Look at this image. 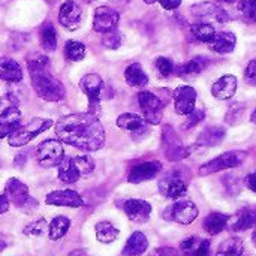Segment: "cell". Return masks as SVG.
Returning a JSON list of instances; mask_svg holds the SVG:
<instances>
[{"label":"cell","instance_id":"29","mask_svg":"<svg viewBox=\"0 0 256 256\" xmlns=\"http://www.w3.org/2000/svg\"><path fill=\"white\" fill-rule=\"evenodd\" d=\"M252 226H256V207H248L243 208L238 213V218L236 224L232 225L234 231H246Z\"/></svg>","mask_w":256,"mask_h":256},{"label":"cell","instance_id":"51","mask_svg":"<svg viewBox=\"0 0 256 256\" xmlns=\"http://www.w3.org/2000/svg\"><path fill=\"white\" fill-rule=\"evenodd\" d=\"M144 2H146V3H147V4H152V3H154V2H156V0H144Z\"/></svg>","mask_w":256,"mask_h":256},{"label":"cell","instance_id":"4","mask_svg":"<svg viewBox=\"0 0 256 256\" xmlns=\"http://www.w3.org/2000/svg\"><path fill=\"white\" fill-rule=\"evenodd\" d=\"M51 126H52V120L50 118H40V117L32 118L28 123L21 124L15 132H12L8 138V142L12 147H22L28 144L32 140H34L38 135L48 130Z\"/></svg>","mask_w":256,"mask_h":256},{"label":"cell","instance_id":"46","mask_svg":"<svg viewBox=\"0 0 256 256\" xmlns=\"http://www.w3.org/2000/svg\"><path fill=\"white\" fill-rule=\"evenodd\" d=\"M244 184H246V188H249L252 192H256V171L255 172H252V174H249V176L244 178Z\"/></svg>","mask_w":256,"mask_h":256},{"label":"cell","instance_id":"3","mask_svg":"<svg viewBox=\"0 0 256 256\" xmlns=\"http://www.w3.org/2000/svg\"><path fill=\"white\" fill-rule=\"evenodd\" d=\"M94 170V162L90 156H74V158H64L58 164V180L72 184L76 183L81 177L92 174Z\"/></svg>","mask_w":256,"mask_h":256},{"label":"cell","instance_id":"8","mask_svg":"<svg viewBox=\"0 0 256 256\" xmlns=\"http://www.w3.org/2000/svg\"><path fill=\"white\" fill-rule=\"evenodd\" d=\"M80 87L88 98V111H90V114L96 116V111H99L100 93H102V88H104L102 78L99 75H96V74H87V75H84L81 78Z\"/></svg>","mask_w":256,"mask_h":256},{"label":"cell","instance_id":"23","mask_svg":"<svg viewBox=\"0 0 256 256\" xmlns=\"http://www.w3.org/2000/svg\"><path fill=\"white\" fill-rule=\"evenodd\" d=\"M147 248H148V240H147V237H146L142 232L136 231V232H134V234L129 237V240H128V243H126V246H124V249H123V256L142 255V254L147 250Z\"/></svg>","mask_w":256,"mask_h":256},{"label":"cell","instance_id":"40","mask_svg":"<svg viewBox=\"0 0 256 256\" xmlns=\"http://www.w3.org/2000/svg\"><path fill=\"white\" fill-rule=\"evenodd\" d=\"M156 68H158V70H159V74L162 76H170L176 69L174 63L166 57H158L156 58Z\"/></svg>","mask_w":256,"mask_h":256},{"label":"cell","instance_id":"5","mask_svg":"<svg viewBox=\"0 0 256 256\" xmlns=\"http://www.w3.org/2000/svg\"><path fill=\"white\" fill-rule=\"evenodd\" d=\"M4 195L8 196L9 202L18 208L30 212L32 208L38 207V201L30 198L28 188L18 178H9L4 188Z\"/></svg>","mask_w":256,"mask_h":256},{"label":"cell","instance_id":"17","mask_svg":"<svg viewBox=\"0 0 256 256\" xmlns=\"http://www.w3.org/2000/svg\"><path fill=\"white\" fill-rule=\"evenodd\" d=\"M164 140H165V144H166V158L170 160H182V159L189 156V150L182 144L177 134L170 126L165 128Z\"/></svg>","mask_w":256,"mask_h":256},{"label":"cell","instance_id":"11","mask_svg":"<svg viewBox=\"0 0 256 256\" xmlns=\"http://www.w3.org/2000/svg\"><path fill=\"white\" fill-rule=\"evenodd\" d=\"M118 21H120L118 12H116L112 8L100 6L94 10L93 28L99 33H106V32L116 30Z\"/></svg>","mask_w":256,"mask_h":256},{"label":"cell","instance_id":"21","mask_svg":"<svg viewBox=\"0 0 256 256\" xmlns=\"http://www.w3.org/2000/svg\"><path fill=\"white\" fill-rule=\"evenodd\" d=\"M0 80L6 82H20L22 80V69L21 66L10 57L0 58Z\"/></svg>","mask_w":256,"mask_h":256},{"label":"cell","instance_id":"9","mask_svg":"<svg viewBox=\"0 0 256 256\" xmlns=\"http://www.w3.org/2000/svg\"><path fill=\"white\" fill-rule=\"evenodd\" d=\"M138 102L144 114V120L150 124H159L162 120V100L152 92H141L138 93Z\"/></svg>","mask_w":256,"mask_h":256},{"label":"cell","instance_id":"20","mask_svg":"<svg viewBox=\"0 0 256 256\" xmlns=\"http://www.w3.org/2000/svg\"><path fill=\"white\" fill-rule=\"evenodd\" d=\"M159 190L162 195L171 200H177L183 196L188 190V184L180 178V177H165L159 183Z\"/></svg>","mask_w":256,"mask_h":256},{"label":"cell","instance_id":"41","mask_svg":"<svg viewBox=\"0 0 256 256\" xmlns=\"http://www.w3.org/2000/svg\"><path fill=\"white\" fill-rule=\"evenodd\" d=\"M204 111L202 110H194L192 112H189L186 116V122L183 124V129H190L194 126H196L198 123H201L204 120Z\"/></svg>","mask_w":256,"mask_h":256},{"label":"cell","instance_id":"7","mask_svg":"<svg viewBox=\"0 0 256 256\" xmlns=\"http://www.w3.org/2000/svg\"><path fill=\"white\" fill-rule=\"evenodd\" d=\"M246 153L244 152H226L214 159H212L210 162L204 164L200 168V176H208V174H214L224 170H230V168H236L238 165H242V162L244 160Z\"/></svg>","mask_w":256,"mask_h":256},{"label":"cell","instance_id":"36","mask_svg":"<svg viewBox=\"0 0 256 256\" xmlns=\"http://www.w3.org/2000/svg\"><path fill=\"white\" fill-rule=\"evenodd\" d=\"M237 8L243 15L244 21L256 22V0H240Z\"/></svg>","mask_w":256,"mask_h":256},{"label":"cell","instance_id":"27","mask_svg":"<svg viewBox=\"0 0 256 256\" xmlns=\"http://www.w3.org/2000/svg\"><path fill=\"white\" fill-rule=\"evenodd\" d=\"M144 124H146V120L141 116L134 114V112H124L117 118V126L129 132H138L144 128Z\"/></svg>","mask_w":256,"mask_h":256},{"label":"cell","instance_id":"1","mask_svg":"<svg viewBox=\"0 0 256 256\" xmlns=\"http://www.w3.org/2000/svg\"><path fill=\"white\" fill-rule=\"evenodd\" d=\"M56 135L62 142L84 152L100 150L105 144V130L94 114H69L56 123Z\"/></svg>","mask_w":256,"mask_h":256},{"label":"cell","instance_id":"48","mask_svg":"<svg viewBox=\"0 0 256 256\" xmlns=\"http://www.w3.org/2000/svg\"><path fill=\"white\" fill-rule=\"evenodd\" d=\"M9 206H10V202H9L8 196L4 194H0V214L6 213L9 210Z\"/></svg>","mask_w":256,"mask_h":256},{"label":"cell","instance_id":"2","mask_svg":"<svg viewBox=\"0 0 256 256\" xmlns=\"http://www.w3.org/2000/svg\"><path fill=\"white\" fill-rule=\"evenodd\" d=\"M27 68L30 72L32 84L36 94L48 102H58L66 96V88L60 80H57L48 70V58L42 54H36L28 58Z\"/></svg>","mask_w":256,"mask_h":256},{"label":"cell","instance_id":"45","mask_svg":"<svg viewBox=\"0 0 256 256\" xmlns=\"http://www.w3.org/2000/svg\"><path fill=\"white\" fill-rule=\"evenodd\" d=\"M152 256H178V252L172 248H160V249L154 250Z\"/></svg>","mask_w":256,"mask_h":256},{"label":"cell","instance_id":"18","mask_svg":"<svg viewBox=\"0 0 256 256\" xmlns=\"http://www.w3.org/2000/svg\"><path fill=\"white\" fill-rule=\"evenodd\" d=\"M162 170V165L160 162H144V164H140L132 168L128 180L129 183H134V184H138V183H142V182H147V180H152Z\"/></svg>","mask_w":256,"mask_h":256},{"label":"cell","instance_id":"22","mask_svg":"<svg viewBox=\"0 0 256 256\" xmlns=\"http://www.w3.org/2000/svg\"><path fill=\"white\" fill-rule=\"evenodd\" d=\"M236 44H237V38L234 33L231 32H220V33H216L214 38L208 42L210 48L219 54H228L231 51H234L236 48Z\"/></svg>","mask_w":256,"mask_h":256},{"label":"cell","instance_id":"16","mask_svg":"<svg viewBox=\"0 0 256 256\" xmlns=\"http://www.w3.org/2000/svg\"><path fill=\"white\" fill-rule=\"evenodd\" d=\"M123 210L126 216L135 224H144L148 220L152 213V206L142 200H129L124 202Z\"/></svg>","mask_w":256,"mask_h":256},{"label":"cell","instance_id":"32","mask_svg":"<svg viewBox=\"0 0 256 256\" xmlns=\"http://www.w3.org/2000/svg\"><path fill=\"white\" fill-rule=\"evenodd\" d=\"M207 66V60L204 57H196L194 60H189L188 63H183L182 66H178L177 69V74L180 76H184V75H196V74H201Z\"/></svg>","mask_w":256,"mask_h":256},{"label":"cell","instance_id":"44","mask_svg":"<svg viewBox=\"0 0 256 256\" xmlns=\"http://www.w3.org/2000/svg\"><path fill=\"white\" fill-rule=\"evenodd\" d=\"M160 4H162V8L164 9H166V10H174V9H177L180 4H182V0H158Z\"/></svg>","mask_w":256,"mask_h":256},{"label":"cell","instance_id":"30","mask_svg":"<svg viewBox=\"0 0 256 256\" xmlns=\"http://www.w3.org/2000/svg\"><path fill=\"white\" fill-rule=\"evenodd\" d=\"M243 252H244L243 240L234 237V238L225 240V242L219 246L216 256H243Z\"/></svg>","mask_w":256,"mask_h":256},{"label":"cell","instance_id":"15","mask_svg":"<svg viewBox=\"0 0 256 256\" xmlns=\"http://www.w3.org/2000/svg\"><path fill=\"white\" fill-rule=\"evenodd\" d=\"M21 120H22L21 111L15 105L8 106L0 114V140L15 132L21 126Z\"/></svg>","mask_w":256,"mask_h":256},{"label":"cell","instance_id":"39","mask_svg":"<svg viewBox=\"0 0 256 256\" xmlns=\"http://www.w3.org/2000/svg\"><path fill=\"white\" fill-rule=\"evenodd\" d=\"M102 44H104L106 48H110V50H117V48L122 45V36H120V33L116 32V30L106 32V33H104Z\"/></svg>","mask_w":256,"mask_h":256},{"label":"cell","instance_id":"34","mask_svg":"<svg viewBox=\"0 0 256 256\" xmlns=\"http://www.w3.org/2000/svg\"><path fill=\"white\" fill-rule=\"evenodd\" d=\"M86 56V45L78 40H68L64 45V57L69 62H80Z\"/></svg>","mask_w":256,"mask_h":256},{"label":"cell","instance_id":"13","mask_svg":"<svg viewBox=\"0 0 256 256\" xmlns=\"http://www.w3.org/2000/svg\"><path fill=\"white\" fill-rule=\"evenodd\" d=\"M81 16L82 9L74 0L64 2L58 9V22L68 30H75L81 24Z\"/></svg>","mask_w":256,"mask_h":256},{"label":"cell","instance_id":"38","mask_svg":"<svg viewBox=\"0 0 256 256\" xmlns=\"http://www.w3.org/2000/svg\"><path fill=\"white\" fill-rule=\"evenodd\" d=\"M246 106L243 104H234L230 106L228 110V114H226V123L230 124H237L240 122V118L243 117V112H244Z\"/></svg>","mask_w":256,"mask_h":256},{"label":"cell","instance_id":"14","mask_svg":"<svg viewBox=\"0 0 256 256\" xmlns=\"http://www.w3.org/2000/svg\"><path fill=\"white\" fill-rule=\"evenodd\" d=\"M168 214L171 220H176L182 225H189L198 218V207L192 201L183 200V201L176 202L168 210Z\"/></svg>","mask_w":256,"mask_h":256},{"label":"cell","instance_id":"42","mask_svg":"<svg viewBox=\"0 0 256 256\" xmlns=\"http://www.w3.org/2000/svg\"><path fill=\"white\" fill-rule=\"evenodd\" d=\"M210 248H212L210 240H202L198 244V248L192 252V256H210Z\"/></svg>","mask_w":256,"mask_h":256},{"label":"cell","instance_id":"6","mask_svg":"<svg viewBox=\"0 0 256 256\" xmlns=\"http://www.w3.org/2000/svg\"><path fill=\"white\" fill-rule=\"evenodd\" d=\"M38 164L44 168L58 166L63 159V146L58 140H46L36 147Z\"/></svg>","mask_w":256,"mask_h":256},{"label":"cell","instance_id":"35","mask_svg":"<svg viewBox=\"0 0 256 256\" xmlns=\"http://www.w3.org/2000/svg\"><path fill=\"white\" fill-rule=\"evenodd\" d=\"M190 32H192V34H194L198 40L207 42V44H208V42L214 38V34H216L214 27H213L212 24H207V22L194 24V26L190 27Z\"/></svg>","mask_w":256,"mask_h":256},{"label":"cell","instance_id":"10","mask_svg":"<svg viewBox=\"0 0 256 256\" xmlns=\"http://www.w3.org/2000/svg\"><path fill=\"white\" fill-rule=\"evenodd\" d=\"M195 104H196V92L194 87L180 86L174 90V106L177 114L188 116L195 110Z\"/></svg>","mask_w":256,"mask_h":256},{"label":"cell","instance_id":"24","mask_svg":"<svg viewBox=\"0 0 256 256\" xmlns=\"http://www.w3.org/2000/svg\"><path fill=\"white\" fill-rule=\"evenodd\" d=\"M124 80L130 87H146L148 84V76L141 68L140 63H132L130 66L126 68L124 70Z\"/></svg>","mask_w":256,"mask_h":256},{"label":"cell","instance_id":"28","mask_svg":"<svg viewBox=\"0 0 256 256\" xmlns=\"http://www.w3.org/2000/svg\"><path fill=\"white\" fill-rule=\"evenodd\" d=\"M70 226V220L64 216H57L51 220V224L48 225V236L51 240H60L66 236V232L69 231Z\"/></svg>","mask_w":256,"mask_h":256},{"label":"cell","instance_id":"25","mask_svg":"<svg viewBox=\"0 0 256 256\" xmlns=\"http://www.w3.org/2000/svg\"><path fill=\"white\" fill-rule=\"evenodd\" d=\"M230 220V216L228 214H222V213H212L208 214L204 222H202V228L206 232H208L210 236H218L220 234L225 228H226V224Z\"/></svg>","mask_w":256,"mask_h":256},{"label":"cell","instance_id":"31","mask_svg":"<svg viewBox=\"0 0 256 256\" xmlns=\"http://www.w3.org/2000/svg\"><path fill=\"white\" fill-rule=\"evenodd\" d=\"M94 230H96V237L100 243H112L120 234V231L111 222H106V220L96 224Z\"/></svg>","mask_w":256,"mask_h":256},{"label":"cell","instance_id":"52","mask_svg":"<svg viewBox=\"0 0 256 256\" xmlns=\"http://www.w3.org/2000/svg\"><path fill=\"white\" fill-rule=\"evenodd\" d=\"M222 2H225V3H234V2H237V0H222Z\"/></svg>","mask_w":256,"mask_h":256},{"label":"cell","instance_id":"37","mask_svg":"<svg viewBox=\"0 0 256 256\" xmlns=\"http://www.w3.org/2000/svg\"><path fill=\"white\" fill-rule=\"evenodd\" d=\"M45 231H48V224L44 218H39L33 222H30L26 228H24V234L26 236H42L45 234Z\"/></svg>","mask_w":256,"mask_h":256},{"label":"cell","instance_id":"43","mask_svg":"<svg viewBox=\"0 0 256 256\" xmlns=\"http://www.w3.org/2000/svg\"><path fill=\"white\" fill-rule=\"evenodd\" d=\"M244 80L249 84H256V58L248 64L246 72H244Z\"/></svg>","mask_w":256,"mask_h":256},{"label":"cell","instance_id":"47","mask_svg":"<svg viewBox=\"0 0 256 256\" xmlns=\"http://www.w3.org/2000/svg\"><path fill=\"white\" fill-rule=\"evenodd\" d=\"M195 244H196V238H195V237H190V238H186V240L182 243V249L186 250V252H192L194 248H195Z\"/></svg>","mask_w":256,"mask_h":256},{"label":"cell","instance_id":"26","mask_svg":"<svg viewBox=\"0 0 256 256\" xmlns=\"http://www.w3.org/2000/svg\"><path fill=\"white\" fill-rule=\"evenodd\" d=\"M225 138V129L220 126H210L201 132L198 136V144L206 146V147H214L220 144Z\"/></svg>","mask_w":256,"mask_h":256},{"label":"cell","instance_id":"49","mask_svg":"<svg viewBox=\"0 0 256 256\" xmlns=\"http://www.w3.org/2000/svg\"><path fill=\"white\" fill-rule=\"evenodd\" d=\"M250 120H252V123H255V124H256V110H255V111H254V114H252Z\"/></svg>","mask_w":256,"mask_h":256},{"label":"cell","instance_id":"50","mask_svg":"<svg viewBox=\"0 0 256 256\" xmlns=\"http://www.w3.org/2000/svg\"><path fill=\"white\" fill-rule=\"evenodd\" d=\"M252 242H254V244H255L256 248V228L255 231H254V234H252Z\"/></svg>","mask_w":256,"mask_h":256},{"label":"cell","instance_id":"19","mask_svg":"<svg viewBox=\"0 0 256 256\" xmlns=\"http://www.w3.org/2000/svg\"><path fill=\"white\" fill-rule=\"evenodd\" d=\"M237 92V78L234 75H224L219 78L213 87H212V94L216 99H231Z\"/></svg>","mask_w":256,"mask_h":256},{"label":"cell","instance_id":"33","mask_svg":"<svg viewBox=\"0 0 256 256\" xmlns=\"http://www.w3.org/2000/svg\"><path fill=\"white\" fill-rule=\"evenodd\" d=\"M40 45L45 51H54L57 48V33L52 24H45L40 30Z\"/></svg>","mask_w":256,"mask_h":256},{"label":"cell","instance_id":"12","mask_svg":"<svg viewBox=\"0 0 256 256\" xmlns=\"http://www.w3.org/2000/svg\"><path fill=\"white\" fill-rule=\"evenodd\" d=\"M45 202L48 206H56V207H70V208H78L84 206V200L81 195L75 190L64 189V190H54L46 195Z\"/></svg>","mask_w":256,"mask_h":256}]
</instances>
